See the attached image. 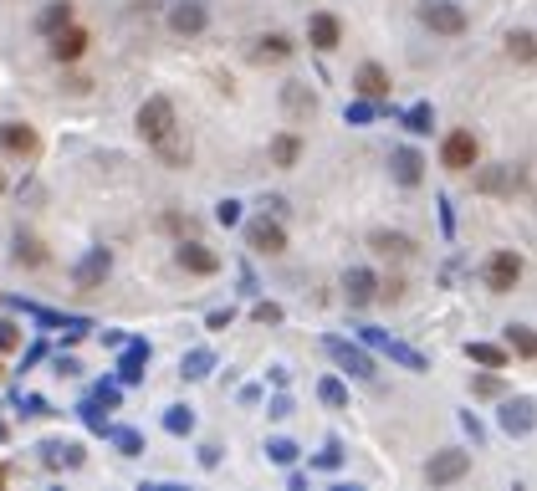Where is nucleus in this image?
Here are the masks:
<instances>
[{"mask_svg":"<svg viewBox=\"0 0 537 491\" xmlns=\"http://www.w3.org/2000/svg\"><path fill=\"white\" fill-rule=\"evenodd\" d=\"M471 394H476V399H502V394H507L502 369H481V374L471 379Z\"/></svg>","mask_w":537,"mask_h":491,"instance_id":"33","label":"nucleus"},{"mask_svg":"<svg viewBox=\"0 0 537 491\" xmlns=\"http://www.w3.org/2000/svg\"><path fill=\"white\" fill-rule=\"evenodd\" d=\"M87 399H93V405H103V410H118V405H123V384H118V379H103V384H93V394H87Z\"/></svg>","mask_w":537,"mask_h":491,"instance_id":"36","label":"nucleus"},{"mask_svg":"<svg viewBox=\"0 0 537 491\" xmlns=\"http://www.w3.org/2000/svg\"><path fill=\"white\" fill-rule=\"evenodd\" d=\"M379 348L389 353V359H394V364H405L410 374H425V369H430V359H425V353H420V348H410V343H394V338H384Z\"/></svg>","mask_w":537,"mask_h":491,"instance_id":"29","label":"nucleus"},{"mask_svg":"<svg viewBox=\"0 0 537 491\" xmlns=\"http://www.w3.org/2000/svg\"><path fill=\"white\" fill-rule=\"evenodd\" d=\"M369 246H374L379 256H389V261H394V256H399V261L415 256V241H410V236H399V231H374V236H369Z\"/></svg>","mask_w":537,"mask_h":491,"instance_id":"28","label":"nucleus"},{"mask_svg":"<svg viewBox=\"0 0 537 491\" xmlns=\"http://www.w3.org/2000/svg\"><path fill=\"white\" fill-rule=\"evenodd\" d=\"M394 185L399 190H415L420 180H425V159H420V149H394Z\"/></svg>","mask_w":537,"mask_h":491,"instance_id":"21","label":"nucleus"},{"mask_svg":"<svg viewBox=\"0 0 537 491\" xmlns=\"http://www.w3.org/2000/svg\"><path fill=\"white\" fill-rule=\"evenodd\" d=\"M323 348H328V359H333L343 374H353V379H374V374H379L369 353H364V348H353L348 338H323Z\"/></svg>","mask_w":537,"mask_h":491,"instance_id":"9","label":"nucleus"},{"mask_svg":"<svg viewBox=\"0 0 537 491\" xmlns=\"http://www.w3.org/2000/svg\"><path fill=\"white\" fill-rule=\"evenodd\" d=\"M440 164L451 174H471L481 164V139L471 128H451V133H445V144H440Z\"/></svg>","mask_w":537,"mask_h":491,"instance_id":"3","label":"nucleus"},{"mask_svg":"<svg viewBox=\"0 0 537 491\" xmlns=\"http://www.w3.org/2000/svg\"><path fill=\"white\" fill-rule=\"evenodd\" d=\"M108 272H113V256H108V246H93L77 266H72V282L82 287V292H98L103 282H108Z\"/></svg>","mask_w":537,"mask_h":491,"instance_id":"12","label":"nucleus"},{"mask_svg":"<svg viewBox=\"0 0 537 491\" xmlns=\"http://www.w3.org/2000/svg\"><path fill=\"white\" fill-rule=\"evenodd\" d=\"M292 52H297V41H292L287 31H272V36L256 41V62H287Z\"/></svg>","mask_w":537,"mask_h":491,"instance_id":"25","label":"nucleus"},{"mask_svg":"<svg viewBox=\"0 0 537 491\" xmlns=\"http://www.w3.org/2000/svg\"><path fill=\"white\" fill-rule=\"evenodd\" d=\"M52 41V57L57 62H82L87 57V47H93V31H87V26H77V21H67L57 36H47Z\"/></svg>","mask_w":537,"mask_h":491,"instance_id":"15","label":"nucleus"},{"mask_svg":"<svg viewBox=\"0 0 537 491\" xmlns=\"http://www.w3.org/2000/svg\"><path fill=\"white\" fill-rule=\"evenodd\" d=\"M118 348H123V359H118V384H123V389H133V384H139V379L149 374L154 348H149L144 338H123Z\"/></svg>","mask_w":537,"mask_h":491,"instance_id":"10","label":"nucleus"},{"mask_svg":"<svg viewBox=\"0 0 537 491\" xmlns=\"http://www.w3.org/2000/svg\"><path fill=\"white\" fill-rule=\"evenodd\" d=\"M507 57H512V62H522V67H532V62H537V36H532V26H522V31H512V36H507Z\"/></svg>","mask_w":537,"mask_h":491,"instance_id":"30","label":"nucleus"},{"mask_svg":"<svg viewBox=\"0 0 537 491\" xmlns=\"http://www.w3.org/2000/svg\"><path fill=\"white\" fill-rule=\"evenodd\" d=\"M67 21H77V6L72 0H52V6L36 11V36H57Z\"/></svg>","mask_w":537,"mask_h":491,"instance_id":"22","label":"nucleus"},{"mask_svg":"<svg viewBox=\"0 0 537 491\" xmlns=\"http://www.w3.org/2000/svg\"><path fill=\"white\" fill-rule=\"evenodd\" d=\"M522 277H527V261H522L517 251H491V256H486V266H481L486 292H497V297L517 292V287H522Z\"/></svg>","mask_w":537,"mask_h":491,"instance_id":"1","label":"nucleus"},{"mask_svg":"<svg viewBox=\"0 0 537 491\" xmlns=\"http://www.w3.org/2000/svg\"><path fill=\"white\" fill-rule=\"evenodd\" d=\"M374 118H379V103H369V98H358V103L343 108V123H353V128H364V123H374Z\"/></svg>","mask_w":537,"mask_h":491,"instance_id":"38","label":"nucleus"},{"mask_svg":"<svg viewBox=\"0 0 537 491\" xmlns=\"http://www.w3.org/2000/svg\"><path fill=\"white\" fill-rule=\"evenodd\" d=\"M532 394H502V430L507 435H532L537 415H532Z\"/></svg>","mask_w":537,"mask_h":491,"instance_id":"16","label":"nucleus"},{"mask_svg":"<svg viewBox=\"0 0 537 491\" xmlns=\"http://www.w3.org/2000/svg\"><path fill=\"white\" fill-rule=\"evenodd\" d=\"M502 343H507V353H517V359H537L532 323H507V328H502Z\"/></svg>","mask_w":537,"mask_h":491,"instance_id":"24","label":"nucleus"},{"mask_svg":"<svg viewBox=\"0 0 537 491\" xmlns=\"http://www.w3.org/2000/svg\"><path fill=\"white\" fill-rule=\"evenodd\" d=\"M420 21L435 36H466V26H471V16L456 6V0H420Z\"/></svg>","mask_w":537,"mask_h":491,"instance_id":"4","label":"nucleus"},{"mask_svg":"<svg viewBox=\"0 0 537 491\" xmlns=\"http://www.w3.org/2000/svg\"><path fill=\"white\" fill-rule=\"evenodd\" d=\"M471 471V451H461V445H451V451H435L430 461H425V481L430 486H451V481H461Z\"/></svg>","mask_w":537,"mask_h":491,"instance_id":"8","label":"nucleus"},{"mask_svg":"<svg viewBox=\"0 0 537 491\" xmlns=\"http://www.w3.org/2000/svg\"><path fill=\"white\" fill-rule=\"evenodd\" d=\"M0 149H6L11 159H26V164H31V159L41 154V133H36L31 123H16V118H11V123H0Z\"/></svg>","mask_w":537,"mask_h":491,"instance_id":"11","label":"nucleus"},{"mask_svg":"<svg viewBox=\"0 0 537 491\" xmlns=\"http://www.w3.org/2000/svg\"><path fill=\"white\" fill-rule=\"evenodd\" d=\"M154 149H159V159H164L169 169H185V164L195 159V154H190V144L179 139V133H169V139H164V144H154Z\"/></svg>","mask_w":537,"mask_h":491,"instance_id":"34","label":"nucleus"},{"mask_svg":"<svg viewBox=\"0 0 537 491\" xmlns=\"http://www.w3.org/2000/svg\"><path fill=\"white\" fill-rule=\"evenodd\" d=\"M307 41H312V52H338L343 47V21L333 16V11H312L307 16Z\"/></svg>","mask_w":537,"mask_h":491,"instance_id":"13","label":"nucleus"},{"mask_svg":"<svg viewBox=\"0 0 537 491\" xmlns=\"http://www.w3.org/2000/svg\"><path fill=\"white\" fill-rule=\"evenodd\" d=\"M215 220H220V226H241V200H220Z\"/></svg>","mask_w":537,"mask_h":491,"instance_id":"46","label":"nucleus"},{"mask_svg":"<svg viewBox=\"0 0 537 491\" xmlns=\"http://www.w3.org/2000/svg\"><path fill=\"white\" fill-rule=\"evenodd\" d=\"M139 133L149 139V149H154V144H164L169 133H179L174 103H169L164 93H154V98H144V103H139Z\"/></svg>","mask_w":537,"mask_h":491,"instance_id":"2","label":"nucleus"},{"mask_svg":"<svg viewBox=\"0 0 537 491\" xmlns=\"http://www.w3.org/2000/svg\"><path fill=\"white\" fill-rule=\"evenodd\" d=\"M11 256H16V266H26V272H41V266L52 261V251L41 246L36 236H16V251H11Z\"/></svg>","mask_w":537,"mask_h":491,"instance_id":"27","label":"nucleus"},{"mask_svg":"<svg viewBox=\"0 0 537 491\" xmlns=\"http://www.w3.org/2000/svg\"><path fill=\"white\" fill-rule=\"evenodd\" d=\"M164 430L185 440V435L195 430V410H190V405H169V410H164Z\"/></svg>","mask_w":537,"mask_h":491,"instance_id":"35","label":"nucleus"},{"mask_svg":"<svg viewBox=\"0 0 537 491\" xmlns=\"http://www.w3.org/2000/svg\"><path fill=\"white\" fill-rule=\"evenodd\" d=\"M205 26H210L205 0H174V11H169V31L174 36H200Z\"/></svg>","mask_w":537,"mask_h":491,"instance_id":"18","label":"nucleus"},{"mask_svg":"<svg viewBox=\"0 0 537 491\" xmlns=\"http://www.w3.org/2000/svg\"><path fill=\"white\" fill-rule=\"evenodd\" d=\"M266 415H272V420H287V415H292V399H287V394H277L272 405H266Z\"/></svg>","mask_w":537,"mask_h":491,"instance_id":"48","label":"nucleus"},{"mask_svg":"<svg viewBox=\"0 0 537 491\" xmlns=\"http://www.w3.org/2000/svg\"><path fill=\"white\" fill-rule=\"evenodd\" d=\"M282 113H287V123H307L318 113V87L312 82H282Z\"/></svg>","mask_w":537,"mask_h":491,"instance_id":"14","label":"nucleus"},{"mask_svg":"<svg viewBox=\"0 0 537 491\" xmlns=\"http://www.w3.org/2000/svg\"><path fill=\"white\" fill-rule=\"evenodd\" d=\"M231 323H236V307H215L210 318H205V328H210V333H220V328H231Z\"/></svg>","mask_w":537,"mask_h":491,"instance_id":"47","label":"nucleus"},{"mask_svg":"<svg viewBox=\"0 0 537 491\" xmlns=\"http://www.w3.org/2000/svg\"><path fill=\"white\" fill-rule=\"evenodd\" d=\"M476 190H481V195H517V190H527V164H491V169H476Z\"/></svg>","mask_w":537,"mask_h":491,"instance_id":"6","label":"nucleus"},{"mask_svg":"<svg viewBox=\"0 0 537 491\" xmlns=\"http://www.w3.org/2000/svg\"><path fill=\"white\" fill-rule=\"evenodd\" d=\"M52 369H57V374H62V379H77V374H82V364H77V359H57V364H52Z\"/></svg>","mask_w":537,"mask_h":491,"instance_id":"49","label":"nucleus"},{"mask_svg":"<svg viewBox=\"0 0 537 491\" xmlns=\"http://www.w3.org/2000/svg\"><path fill=\"white\" fill-rule=\"evenodd\" d=\"M312 466H323V471H338V466H343V445H338V440H328L323 451L312 456Z\"/></svg>","mask_w":537,"mask_h":491,"instance_id":"42","label":"nucleus"},{"mask_svg":"<svg viewBox=\"0 0 537 491\" xmlns=\"http://www.w3.org/2000/svg\"><path fill=\"white\" fill-rule=\"evenodd\" d=\"M461 425H466V435H476V445H481V435H486V430H481V420H476L471 410H461Z\"/></svg>","mask_w":537,"mask_h":491,"instance_id":"50","label":"nucleus"},{"mask_svg":"<svg viewBox=\"0 0 537 491\" xmlns=\"http://www.w3.org/2000/svg\"><path fill=\"white\" fill-rule=\"evenodd\" d=\"M16 410H21V415H52L47 399H41V394H26V389L16 394Z\"/></svg>","mask_w":537,"mask_h":491,"instance_id":"43","label":"nucleus"},{"mask_svg":"<svg viewBox=\"0 0 537 491\" xmlns=\"http://www.w3.org/2000/svg\"><path fill=\"white\" fill-rule=\"evenodd\" d=\"M0 486H6V466H0Z\"/></svg>","mask_w":537,"mask_h":491,"instance_id":"53","label":"nucleus"},{"mask_svg":"<svg viewBox=\"0 0 537 491\" xmlns=\"http://www.w3.org/2000/svg\"><path fill=\"white\" fill-rule=\"evenodd\" d=\"M21 348V328L11 323V318H0V359H6V353H16Z\"/></svg>","mask_w":537,"mask_h":491,"instance_id":"44","label":"nucleus"},{"mask_svg":"<svg viewBox=\"0 0 537 491\" xmlns=\"http://www.w3.org/2000/svg\"><path fill=\"white\" fill-rule=\"evenodd\" d=\"M251 318H256V323H282V302H256Z\"/></svg>","mask_w":537,"mask_h":491,"instance_id":"45","label":"nucleus"},{"mask_svg":"<svg viewBox=\"0 0 537 491\" xmlns=\"http://www.w3.org/2000/svg\"><path fill=\"white\" fill-rule=\"evenodd\" d=\"M36 451H41V466H52V471H77L87 461L82 440H41Z\"/></svg>","mask_w":537,"mask_h":491,"instance_id":"17","label":"nucleus"},{"mask_svg":"<svg viewBox=\"0 0 537 491\" xmlns=\"http://www.w3.org/2000/svg\"><path fill=\"white\" fill-rule=\"evenodd\" d=\"M343 297H348V307H369L379 297V277L369 272V266H353V272L343 277Z\"/></svg>","mask_w":537,"mask_h":491,"instance_id":"20","label":"nucleus"},{"mask_svg":"<svg viewBox=\"0 0 537 491\" xmlns=\"http://www.w3.org/2000/svg\"><path fill=\"white\" fill-rule=\"evenodd\" d=\"M41 359H47V343H31V348H26V369L41 364Z\"/></svg>","mask_w":537,"mask_h":491,"instance_id":"52","label":"nucleus"},{"mask_svg":"<svg viewBox=\"0 0 537 491\" xmlns=\"http://www.w3.org/2000/svg\"><path fill=\"white\" fill-rule=\"evenodd\" d=\"M318 394H323V405H333V410H343V405H348L343 379H323V384H318Z\"/></svg>","mask_w":537,"mask_h":491,"instance_id":"41","label":"nucleus"},{"mask_svg":"<svg viewBox=\"0 0 537 491\" xmlns=\"http://www.w3.org/2000/svg\"><path fill=\"white\" fill-rule=\"evenodd\" d=\"M174 261H179V272H190V277H215L220 272V256L205 241H195V236L174 241Z\"/></svg>","mask_w":537,"mask_h":491,"instance_id":"7","label":"nucleus"},{"mask_svg":"<svg viewBox=\"0 0 537 491\" xmlns=\"http://www.w3.org/2000/svg\"><path fill=\"white\" fill-rule=\"evenodd\" d=\"M210 369H215V353H210V348H190L185 359H179V379H190V384L205 379Z\"/></svg>","mask_w":537,"mask_h":491,"instance_id":"32","label":"nucleus"},{"mask_svg":"<svg viewBox=\"0 0 537 491\" xmlns=\"http://www.w3.org/2000/svg\"><path fill=\"white\" fill-rule=\"evenodd\" d=\"M0 374H6V369H0Z\"/></svg>","mask_w":537,"mask_h":491,"instance_id":"56","label":"nucleus"},{"mask_svg":"<svg viewBox=\"0 0 537 491\" xmlns=\"http://www.w3.org/2000/svg\"><path fill=\"white\" fill-rule=\"evenodd\" d=\"M103 440H113V445H118V456H128V461H133V456H144V435L133 430V425H108Z\"/></svg>","mask_w":537,"mask_h":491,"instance_id":"31","label":"nucleus"},{"mask_svg":"<svg viewBox=\"0 0 537 491\" xmlns=\"http://www.w3.org/2000/svg\"><path fill=\"white\" fill-rule=\"evenodd\" d=\"M77 415H82V425L93 430V435H108V415H103V405H93V399H82Z\"/></svg>","mask_w":537,"mask_h":491,"instance_id":"39","label":"nucleus"},{"mask_svg":"<svg viewBox=\"0 0 537 491\" xmlns=\"http://www.w3.org/2000/svg\"><path fill=\"white\" fill-rule=\"evenodd\" d=\"M0 302H6V297H0Z\"/></svg>","mask_w":537,"mask_h":491,"instance_id":"55","label":"nucleus"},{"mask_svg":"<svg viewBox=\"0 0 537 491\" xmlns=\"http://www.w3.org/2000/svg\"><path fill=\"white\" fill-rule=\"evenodd\" d=\"M0 190H6V174H0Z\"/></svg>","mask_w":537,"mask_h":491,"instance_id":"54","label":"nucleus"},{"mask_svg":"<svg viewBox=\"0 0 537 491\" xmlns=\"http://www.w3.org/2000/svg\"><path fill=\"white\" fill-rule=\"evenodd\" d=\"M200 466H205V471L220 466V445H205V451H200Z\"/></svg>","mask_w":537,"mask_h":491,"instance_id":"51","label":"nucleus"},{"mask_svg":"<svg viewBox=\"0 0 537 491\" xmlns=\"http://www.w3.org/2000/svg\"><path fill=\"white\" fill-rule=\"evenodd\" d=\"M466 359L481 364V369H507V343H481V338H471L466 343Z\"/></svg>","mask_w":537,"mask_h":491,"instance_id":"26","label":"nucleus"},{"mask_svg":"<svg viewBox=\"0 0 537 491\" xmlns=\"http://www.w3.org/2000/svg\"><path fill=\"white\" fill-rule=\"evenodd\" d=\"M266 456H272L277 466H292L302 451H297V440H282V435H277V440H266Z\"/></svg>","mask_w":537,"mask_h":491,"instance_id":"40","label":"nucleus"},{"mask_svg":"<svg viewBox=\"0 0 537 491\" xmlns=\"http://www.w3.org/2000/svg\"><path fill=\"white\" fill-rule=\"evenodd\" d=\"M405 128H410V133H435V103H415V108L405 113Z\"/></svg>","mask_w":537,"mask_h":491,"instance_id":"37","label":"nucleus"},{"mask_svg":"<svg viewBox=\"0 0 537 491\" xmlns=\"http://www.w3.org/2000/svg\"><path fill=\"white\" fill-rule=\"evenodd\" d=\"M297 159H302V133L297 128L277 133V139H272V164L277 169H297Z\"/></svg>","mask_w":537,"mask_h":491,"instance_id":"23","label":"nucleus"},{"mask_svg":"<svg viewBox=\"0 0 537 491\" xmlns=\"http://www.w3.org/2000/svg\"><path fill=\"white\" fill-rule=\"evenodd\" d=\"M353 93L369 98V103H384V98L394 93V82H389V72H384L379 62H364V67L353 72Z\"/></svg>","mask_w":537,"mask_h":491,"instance_id":"19","label":"nucleus"},{"mask_svg":"<svg viewBox=\"0 0 537 491\" xmlns=\"http://www.w3.org/2000/svg\"><path fill=\"white\" fill-rule=\"evenodd\" d=\"M246 246H251L256 256H282V251H287V226H282V215L266 210L261 220H251V226H246Z\"/></svg>","mask_w":537,"mask_h":491,"instance_id":"5","label":"nucleus"}]
</instances>
